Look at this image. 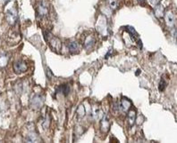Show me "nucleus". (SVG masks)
I'll use <instances>...</instances> for the list:
<instances>
[{"mask_svg":"<svg viewBox=\"0 0 177 143\" xmlns=\"http://www.w3.org/2000/svg\"><path fill=\"white\" fill-rule=\"evenodd\" d=\"M44 38L53 51L60 52L61 49H62V42L58 37H55L54 35H52L48 31H44Z\"/></svg>","mask_w":177,"mask_h":143,"instance_id":"nucleus-1","label":"nucleus"},{"mask_svg":"<svg viewBox=\"0 0 177 143\" xmlns=\"http://www.w3.org/2000/svg\"><path fill=\"white\" fill-rule=\"evenodd\" d=\"M37 11V15L39 18H45L47 17L49 13V5L47 1L45 0H40L36 7Z\"/></svg>","mask_w":177,"mask_h":143,"instance_id":"nucleus-2","label":"nucleus"},{"mask_svg":"<svg viewBox=\"0 0 177 143\" xmlns=\"http://www.w3.org/2000/svg\"><path fill=\"white\" fill-rule=\"evenodd\" d=\"M44 105V97L40 94H35L30 101V106L34 110H39Z\"/></svg>","mask_w":177,"mask_h":143,"instance_id":"nucleus-3","label":"nucleus"},{"mask_svg":"<svg viewBox=\"0 0 177 143\" xmlns=\"http://www.w3.org/2000/svg\"><path fill=\"white\" fill-rule=\"evenodd\" d=\"M164 17H165V22L166 26L168 28H173L174 26V23H175V14H174V12L172 11L171 9H168V10H166L165 12Z\"/></svg>","mask_w":177,"mask_h":143,"instance_id":"nucleus-4","label":"nucleus"},{"mask_svg":"<svg viewBox=\"0 0 177 143\" xmlns=\"http://www.w3.org/2000/svg\"><path fill=\"white\" fill-rule=\"evenodd\" d=\"M132 107V103L131 101L128 98L122 97L120 104L118 105V109L120 111L124 112V113H127V111L129 110Z\"/></svg>","mask_w":177,"mask_h":143,"instance_id":"nucleus-5","label":"nucleus"},{"mask_svg":"<svg viewBox=\"0 0 177 143\" xmlns=\"http://www.w3.org/2000/svg\"><path fill=\"white\" fill-rule=\"evenodd\" d=\"M13 71L16 73V74H21V73H24L27 71L28 69V66L27 64L24 62V61H17L13 63Z\"/></svg>","mask_w":177,"mask_h":143,"instance_id":"nucleus-6","label":"nucleus"},{"mask_svg":"<svg viewBox=\"0 0 177 143\" xmlns=\"http://www.w3.org/2000/svg\"><path fill=\"white\" fill-rule=\"evenodd\" d=\"M97 28L99 30V33L102 36H106V33H107V30H108V27H107V24H106V19L104 16L99 17L98 24H97Z\"/></svg>","mask_w":177,"mask_h":143,"instance_id":"nucleus-7","label":"nucleus"},{"mask_svg":"<svg viewBox=\"0 0 177 143\" xmlns=\"http://www.w3.org/2000/svg\"><path fill=\"white\" fill-rule=\"evenodd\" d=\"M6 21L7 22L9 23L10 25H14L16 22H17L18 15H17V11L14 9H11L6 12Z\"/></svg>","mask_w":177,"mask_h":143,"instance_id":"nucleus-8","label":"nucleus"},{"mask_svg":"<svg viewBox=\"0 0 177 143\" xmlns=\"http://www.w3.org/2000/svg\"><path fill=\"white\" fill-rule=\"evenodd\" d=\"M136 113H137V110L132 107L127 111V122H128V126L130 127L133 126L135 124Z\"/></svg>","mask_w":177,"mask_h":143,"instance_id":"nucleus-9","label":"nucleus"},{"mask_svg":"<svg viewBox=\"0 0 177 143\" xmlns=\"http://www.w3.org/2000/svg\"><path fill=\"white\" fill-rule=\"evenodd\" d=\"M110 128V122H109V118L106 115H104L102 116L100 121V129L103 132H107L109 131Z\"/></svg>","mask_w":177,"mask_h":143,"instance_id":"nucleus-10","label":"nucleus"},{"mask_svg":"<svg viewBox=\"0 0 177 143\" xmlns=\"http://www.w3.org/2000/svg\"><path fill=\"white\" fill-rule=\"evenodd\" d=\"M96 43L94 35H88L87 37H85L84 39V47L85 49H91L94 46Z\"/></svg>","mask_w":177,"mask_h":143,"instance_id":"nucleus-11","label":"nucleus"},{"mask_svg":"<svg viewBox=\"0 0 177 143\" xmlns=\"http://www.w3.org/2000/svg\"><path fill=\"white\" fill-rule=\"evenodd\" d=\"M56 93H61V94H63L64 96H68L69 95V93L71 92V87L69 85H67V84H65V85H61V86H59L57 88H56Z\"/></svg>","mask_w":177,"mask_h":143,"instance_id":"nucleus-12","label":"nucleus"},{"mask_svg":"<svg viewBox=\"0 0 177 143\" xmlns=\"http://www.w3.org/2000/svg\"><path fill=\"white\" fill-rule=\"evenodd\" d=\"M67 48L72 54H76L80 52V46L75 41H70L67 43Z\"/></svg>","mask_w":177,"mask_h":143,"instance_id":"nucleus-13","label":"nucleus"},{"mask_svg":"<svg viewBox=\"0 0 177 143\" xmlns=\"http://www.w3.org/2000/svg\"><path fill=\"white\" fill-rule=\"evenodd\" d=\"M154 13L156 15V17L161 19L164 17L165 14V8L163 7V6L161 4H157L156 6L154 7Z\"/></svg>","mask_w":177,"mask_h":143,"instance_id":"nucleus-14","label":"nucleus"},{"mask_svg":"<svg viewBox=\"0 0 177 143\" xmlns=\"http://www.w3.org/2000/svg\"><path fill=\"white\" fill-rule=\"evenodd\" d=\"M40 139L39 137V135L35 132H30L28 133V135L26 136V141L29 142H36L39 141Z\"/></svg>","mask_w":177,"mask_h":143,"instance_id":"nucleus-15","label":"nucleus"},{"mask_svg":"<svg viewBox=\"0 0 177 143\" xmlns=\"http://www.w3.org/2000/svg\"><path fill=\"white\" fill-rule=\"evenodd\" d=\"M100 113H102L101 109L98 107V106H94L92 108V113H91V116H92V118L93 119H98L100 117Z\"/></svg>","mask_w":177,"mask_h":143,"instance_id":"nucleus-16","label":"nucleus"},{"mask_svg":"<svg viewBox=\"0 0 177 143\" xmlns=\"http://www.w3.org/2000/svg\"><path fill=\"white\" fill-rule=\"evenodd\" d=\"M8 62V57L6 54L0 55V67H5Z\"/></svg>","mask_w":177,"mask_h":143,"instance_id":"nucleus-17","label":"nucleus"},{"mask_svg":"<svg viewBox=\"0 0 177 143\" xmlns=\"http://www.w3.org/2000/svg\"><path fill=\"white\" fill-rule=\"evenodd\" d=\"M108 4H109V6L111 7V9L115 10L117 8L118 0H108Z\"/></svg>","mask_w":177,"mask_h":143,"instance_id":"nucleus-18","label":"nucleus"},{"mask_svg":"<svg viewBox=\"0 0 177 143\" xmlns=\"http://www.w3.org/2000/svg\"><path fill=\"white\" fill-rule=\"evenodd\" d=\"M165 87H166V82L165 81L164 78H162L159 82V86H158V89H159L160 92H163L165 91Z\"/></svg>","mask_w":177,"mask_h":143,"instance_id":"nucleus-19","label":"nucleus"},{"mask_svg":"<svg viewBox=\"0 0 177 143\" xmlns=\"http://www.w3.org/2000/svg\"><path fill=\"white\" fill-rule=\"evenodd\" d=\"M77 113H78V116H80V117H83V116L85 115V109H84V107H83V105H81L78 109H77Z\"/></svg>","mask_w":177,"mask_h":143,"instance_id":"nucleus-20","label":"nucleus"},{"mask_svg":"<svg viewBox=\"0 0 177 143\" xmlns=\"http://www.w3.org/2000/svg\"><path fill=\"white\" fill-rule=\"evenodd\" d=\"M46 74H47V76L48 79H51V77L53 76V74H52V71L50 70L49 69H47V71H46Z\"/></svg>","mask_w":177,"mask_h":143,"instance_id":"nucleus-21","label":"nucleus"},{"mask_svg":"<svg viewBox=\"0 0 177 143\" xmlns=\"http://www.w3.org/2000/svg\"><path fill=\"white\" fill-rule=\"evenodd\" d=\"M139 1H140V2H142V1H143V2H145L146 0H139Z\"/></svg>","mask_w":177,"mask_h":143,"instance_id":"nucleus-22","label":"nucleus"}]
</instances>
